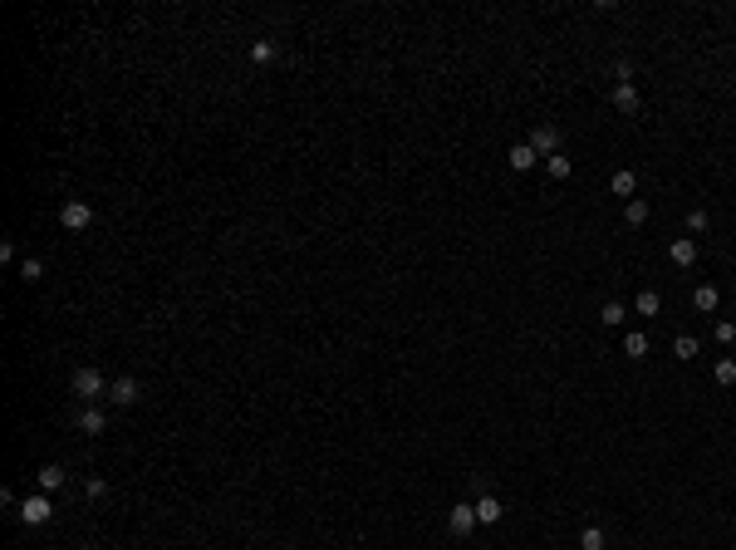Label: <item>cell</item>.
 I'll return each instance as SVG.
<instances>
[{"label":"cell","instance_id":"cell-2","mask_svg":"<svg viewBox=\"0 0 736 550\" xmlns=\"http://www.w3.org/2000/svg\"><path fill=\"white\" fill-rule=\"evenodd\" d=\"M59 226H64V231H89V226H94V207H89L84 197H69V202L59 207Z\"/></svg>","mask_w":736,"mask_h":550},{"label":"cell","instance_id":"cell-1","mask_svg":"<svg viewBox=\"0 0 736 550\" xmlns=\"http://www.w3.org/2000/svg\"><path fill=\"white\" fill-rule=\"evenodd\" d=\"M69 393L89 408V403H99V398H108V378L99 373V369H79L74 378H69Z\"/></svg>","mask_w":736,"mask_h":550},{"label":"cell","instance_id":"cell-6","mask_svg":"<svg viewBox=\"0 0 736 550\" xmlns=\"http://www.w3.org/2000/svg\"><path fill=\"white\" fill-rule=\"evenodd\" d=\"M447 526H452L457 536H471V531L481 526V521H476V506H466V501H461V506H452V516H447Z\"/></svg>","mask_w":736,"mask_h":550},{"label":"cell","instance_id":"cell-15","mask_svg":"<svg viewBox=\"0 0 736 550\" xmlns=\"http://www.w3.org/2000/svg\"><path fill=\"white\" fill-rule=\"evenodd\" d=\"M672 354H677L682 364H687V359H697V339H692V334H677V339H672Z\"/></svg>","mask_w":736,"mask_h":550},{"label":"cell","instance_id":"cell-12","mask_svg":"<svg viewBox=\"0 0 736 550\" xmlns=\"http://www.w3.org/2000/svg\"><path fill=\"white\" fill-rule=\"evenodd\" d=\"M692 305H697L702 315H712V310L722 305V295H717V285H697V295H692Z\"/></svg>","mask_w":736,"mask_h":550},{"label":"cell","instance_id":"cell-26","mask_svg":"<svg viewBox=\"0 0 736 550\" xmlns=\"http://www.w3.org/2000/svg\"><path fill=\"white\" fill-rule=\"evenodd\" d=\"M732 339H736V325L732 320H722V325H717V344H732Z\"/></svg>","mask_w":736,"mask_h":550},{"label":"cell","instance_id":"cell-19","mask_svg":"<svg viewBox=\"0 0 736 550\" xmlns=\"http://www.w3.org/2000/svg\"><path fill=\"white\" fill-rule=\"evenodd\" d=\"M624 354H629V359H643V354H648V334H629V339H624Z\"/></svg>","mask_w":736,"mask_h":550},{"label":"cell","instance_id":"cell-27","mask_svg":"<svg viewBox=\"0 0 736 550\" xmlns=\"http://www.w3.org/2000/svg\"><path fill=\"white\" fill-rule=\"evenodd\" d=\"M84 491H89V496H104L108 482H104V477H89V482H84Z\"/></svg>","mask_w":736,"mask_h":550},{"label":"cell","instance_id":"cell-5","mask_svg":"<svg viewBox=\"0 0 736 550\" xmlns=\"http://www.w3.org/2000/svg\"><path fill=\"white\" fill-rule=\"evenodd\" d=\"M138 398H143L138 378H113V383H108V403H113V408H133Z\"/></svg>","mask_w":736,"mask_h":550},{"label":"cell","instance_id":"cell-22","mask_svg":"<svg viewBox=\"0 0 736 550\" xmlns=\"http://www.w3.org/2000/svg\"><path fill=\"white\" fill-rule=\"evenodd\" d=\"M545 167H550V177H569V157H565V153L545 157Z\"/></svg>","mask_w":736,"mask_h":550},{"label":"cell","instance_id":"cell-8","mask_svg":"<svg viewBox=\"0 0 736 550\" xmlns=\"http://www.w3.org/2000/svg\"><path fill=\"white\" fill-rule=\"evenodd\" d=\"M668 256H672V265H692V261H697V241H692V236H677Z\"/></svg>","mask_w":736,"mask_h":550},{"label":"cell","instance_id":"cell-7","mask_svg":"<svg viewBox=\"0 0 736 550\" xmlns=\"http://www.w3.org/2000/svg\"><path fill=\"white\" fill-rule=\"evenodd\" d=\"M74 428H79V433H89V438H99V433H104V428H108L104 408H94V403H89V408H84V413L74 418Z\"/></svg>","mask_w":736,"mask_h":550},{"label":"cell","instance_id":"cell-11","mask_svg":"<svg viewBox=\"0 0 736 550\" xmlns=\"http://www.w3.org/2000/svg\"><path fill=\"white\" fill-rule=\"evenodd\" d=\"M614 109L619 113H638V89H633V84H614Z\"/></svg>","mask_w":736,"mask_h":550},{"label":"cell","instance_id":"cell-16","mask_svg":"<svg viewBox=\"0 0 736 550\" xmlns=\"http://www.w3.org/2000/svg\"><path fill=\"white\" fill-rule=\"evenodd\" d=\"M275 54H280V49H275L270 40H255V44H251V59H255V64H270Z\"/></svg>","mask_w":736,"mask_h":550},{"label":"cell","instance_id":"cell-25","mask_svg":"<svg viewBox=\"0 0 736 550\" xmlns=\"http://www.w3.org/2000/svg\"><path fill=\"white\" fill-rule=\"evenodd\" d=\"M707 226H712V217H707L702 207H692V212H687V231H707Z\"/></svg>","mask_w":736,"mask_h":550},{"label":"cell","instance_id":"cell-21","mask_svg":"<svg viewBox=\"0 0 736 550\" xmlns=\"http://www.w3.org/2000/svg\"><path fill=\"white\" fill-rule=\"evenodd\" d=\"M579 546H584V550H604V531H599V526H584Z\"/></svg>","mask_w":736,"mask_h":550},{"label":"cell","instance_id":"cell-9","mask_svg":"<svg viewBox=\"0 0 736 550\" xmlns=\"http://www.w3.org/2000/svg\"><path fill=\"white\" fill-rule=\"evenodd\" d=\"M506 157H511V167H516V172H530V167H535V162H540V157H535V148H530V143H516V148H511V153H506Z\"/></svg>","mask_w":736,"mask_h":550},{"label":"cell","instance_id":"cell-20","mask_svg":"<svg viewBox=\"0 0 736 550\" xmlns=\"http://www.w3.org/2000/svg\"><path fill=\"white\" fill-rule=\"evenodd\" d=\"M717 383H722V388L736 383V359H717Z\"/></svg>","mask_w":736,"mask_h":550},{"label":"cell","instance_id":"cell-17","mask_svg":"<svg viewBox=\"0 0 736 550\" xmlns=\"http://www.w3.org/2000/svg\"><path fill=\"white\" fill-rule=\"evenodd\" d=\"M624 315H629V310H624V305H619V300H609V305H604V310H599V320H604V325H609V330H614V325H624Z\"/></svg>","mask_w":736,"mask_h":550},{"label":"cell","instance_id":"cell-10","mask_svg":"<svg viewBox=\"0 0 736 550\" xmlns=\"http://www.w3.org/2000/svg\"><path fill=\"white\" fill-rule=\"evenodd\" d=\"M609 187H614V197H629V202H633V192H638V177H633L629 167H619V172L609 177Z\"/></svg>","mask_w":736,"mask_h":550},{"label":"cell","instance_id":"cell-4","mask_svg":"<svg viewBox=\"0 0 736 550\" xmlns=\"http://www.w3.org/2000/svg\"><path fill=\"white\" fill-rule=\"evenodd\" d=\"M49 516H54V501H49L44 491H40V496H25V501H20V521H25V526H44Z\"/></svg>","mask_w":736,"mask_h":550},{"label":"cell","instance_id":"cell-14","mask_svg":"<svg viewBox=\"0 0 736 550\" xmlns=\"http://www.w3.org/2000/svg\"><path fill=\"white\" fill-rule=\"evenodd\" d=\"M59 486H64V467H54V462L40 467V491H59Z\"/></svg>","mask_w":736,"mask_h":550},{"label":"cell","instance_id":"cell-18","mask_svg":"<svg viewBox=\"0 0 736 550\" xmlns=\"http://www.w3.org/2000/svg\"><path fill=\"white\" fill-rule=\"evenodd\" d=\"M624 221H629V226H643V221H648V202H638V197H633L629 207H624Z\"/></svg>","mask_w":736,"mask_h":550},{"label":"cell","instance_id":"cell-23","mask_svg":"<svg viewBox=\"0 0 736 550\" xmlns=\"http://www.w3.org/2000/svg\"><path fill=\"white\" fill-rule=\"evenodd\" d=\"M20 275H25V280H30V285H35V280H40V275H44V265H40V261H35V256H25V261H20Z\"/></svg>","mask_w":736,"mask_h":550},{"label":"cell","instance_id":"cell-3","mask_svg":"<svg viewBox=\"0 0 736 550\" xmlns=\"http://www.w3.org/2000/svg\"><path fill=\"white\" fill-rule=\"evenodd\" d=\"M526 143L535 148V157H555V153H560V128H555V123H535Z\"/></svg>","mask_w":736,"mask_h":550},{"label":"cell","instance_id":"cell-24","mask_svg":"<svg viewBox=\"0 0 736 550\" xmlns=\"http://www.w3.org/2000/svg\"><path fill=\"white\" fill-rule=\"evenodd\" d=\"M658 305H663L658 290H643V295H638V315H658Z\"/></svg>","mask_w":736,"mask_h":550},{"label":"cell","instance_id":"cell-13","mask_svg":"<svg viewBox=\"0 0 736 550\" xmlns=\"http://www.w3.org/2000/svg\"><path fill=\"white\" fill-rule=\"evenodd\" d=\"M476 521H481V526H496V521H501V501H496V496H481V501H476Z\"/></svg>","mask_w":736,"mask_h":550}]
</instances>
